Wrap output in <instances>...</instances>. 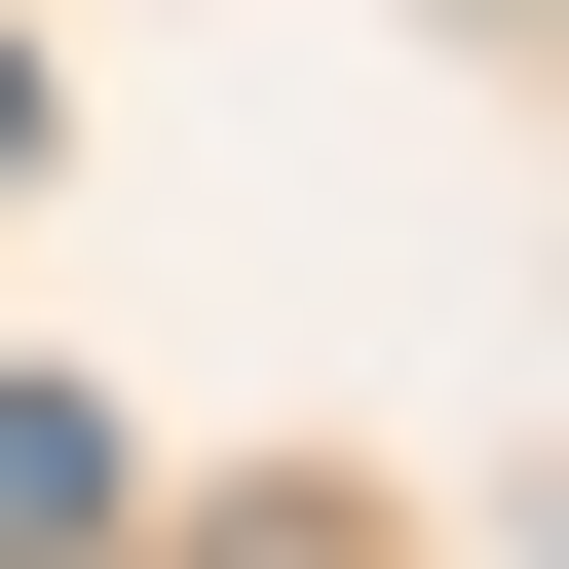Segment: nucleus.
I'll list each match as a JSON object with an SVG mask.
<instances>
[{"label":"nucleus","instance_id":"nucleus-1","mask_svg":"<svg viewBox=\"0 0 569 569\" xmlns=\"http://www.w3.org/2000/svg\"><path fill=\"white\" fill-rule=\"evenodd\" d=\"M0 569H114V418L77 380H0Z\"/></svg>","mask_w":569,"mask_h":569},{"label":"nucleus","instance_id":"nucleus-2","mask_svg":"<svg viewBox=\"0 0 569 569\" xmlns=\"http://www.w3.org/2000/svg\"><path fill=\"white\" fill-rule=\"evenodd\" d=\"M0 190H39V39H0Z\"/></svg>","mask_w":569,"mask_h":569}]
</instances>
